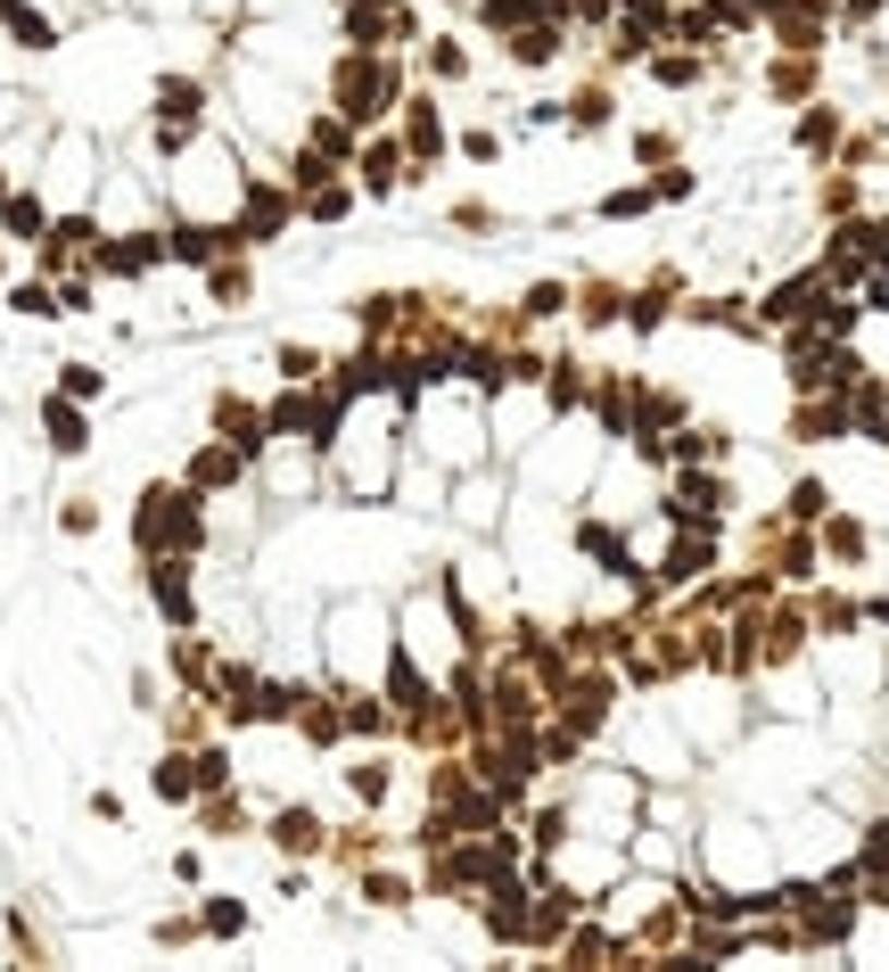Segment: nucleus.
<instances>
[{
    "label": "nucleus",
    "instance_id": "20e7f679",
    "mask_svg": "<svg viewBox=\"0 0 889 972\" xmlns=\"http://www.w3.org/2000/svg\"><path fill=\"white\" fill-rule=\"evenodd\" d=\"M157 791H166V800H182V791H190V775H182V758H166V767H157Z\"/></svg>",
    "mask_w": 889,
    "mask_h": 972
},
{
    "label": "nucleus",
    "instance_id": "7ed1b4c3",
    "mask_svg": "<svg viewBox=\"0 0 889 972\" xmlns=\"http://www.w3.org/2000/svg\"><path fill=\"white\" fill-rule=\"evenodd\" d=\"M815 511H824V486L807 478V486H799V495H791V520H815Z\"/></svg>",
    "mask_w": 889,
    "mask_h": 972
},
{
    "label": "nucleus",
    "instance_id": "f03ea898",
    "mask_svg": "<svg viewBox=\"0 0 889 972\" xmlns=\"http://www.w3.org/2000/svg\"><path fill=\"white\" fill-rule=\"evenodd\" d=\"M50 446L58 453H83V421H74L66 404H50Z\"/></svg>",
    "mask_w": 889,
    "mask_h": 972
},
{
    "label": "nucleus",
    "instance_id": "423d86ee",
    "mask_svg": "<svg viewBox=\"0 0 889 972\" xmlns=\"http://www.w3.org/2000/svg\"><path fill=\"white\" fill-rule=\"evenodd\" d=\"M865 865H873V874H881V865H889V824H881V833H873V849H865Z\"/></svg>",
    "mask_w": 889,
    "mask_h": 972
},
{
    "label": "nucleus",
    "instance_id": "39448f33",
    "mask_svg": "<svg viewBox=\"0 0 889 972\" xmlns=\"http://www.w3.org/2000/svg\"><path fill=\"white\" fill-rule=\"evenodd\" d=\"M66 396H99V372H92V363H66Z\"/></svg>",
    "mask_w": 889,
    "mask_h": 972
},
{
    "label": "nucleus",
    "instance_id": "f257e3e1",
    "mask_svg": "<svg viewBox=\"0 0 889 972\" xmlns=\"http://www.w3.org/2000/svg\"><path fill=\"white\" fill-rule=\"evenodd\" d=\"M799 314H815V281L799 272V281H782L775 297H766V321H799Z\"/></svg>",
    "mask_w": 889,
    "mask_h": 972
}]
</instances>
